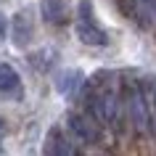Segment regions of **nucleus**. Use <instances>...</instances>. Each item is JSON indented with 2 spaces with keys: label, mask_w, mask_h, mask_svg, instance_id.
Returning <instances> with one entry per match:
<instances>
[{
  "label": "nucleus",
  "mask_w": 156,
  "mask_h": 156,
  "mask_svg": "<svg viewBox=\"0 0 156 156\" xmlns=\"http://www.w3.org/2000/svg\"><path fill=\"white\" fill-rule=\"evenodd\" d=\"M90 11H93V5L87 0H82V3H80V19H77V24H74V32H77V37H80L85 45L103 48V45H108V34H106V29H101V27L90 19Z\"/></svg>",
  "instance_id": "1"
},
{
  "label": "nucleus",
  "mask_w": 156,
  "mask_h": 156,
  "mask_svg": "<svg viewBox=\"0 0 156 156\" xmlns=\"http://www.w3.org/2000/svg\"><path fill=\"white\" fill-rule=\"evenodd\" d=\"M127 111H130V122L132 127L140 132V135H148L151 130V108H148V101L143 95L138 82H132L130 95H127Z\"/></svg>",
  "instance_id": "2"
},
{
  "label": "nucleus",
  "mask_w": 156,
  "mask_h": 156,
  "mask_svg": "<svg viewBox=\"0 0 156 156\" xmlns=\"http://www.w3.org/2000/svg\"><path fill=\"white\" fill-rule=\"evenodd\" d=\"M66 124H69V130L77 135L80 140H85V143H101L103 140V132H101L98 122H93L87 114H77V111H69L66 114Z\"/></svg>",
  "instance_id": "3"
},
{
  "label": "nucleus",
  "mask_w": 156,
  "mask_h": 156,
  "mask_svg": "<svg viewBox=\"0 0 156 156\" xmlns=\"http://www.w3.org/2000/svg\"><path fill=\"white\" fill-rule=\"evenodd\" d=\"M82 72L80 69H69V72L64 74H58V80H56V90L61 93V95H66V98H72L74 93L82 87Z\"/></svg>",
  "instance_id": "4"
},
{
  "label": "nucleus",
  "mask_w": 156,
  "mask_h": 156,
  "mask_svg": "<svg viewBox=\"0 0 156 156\" xmlns=\"http://www.w3.org/2000/svg\"><path fill=\"white\" fill-rule=\"evenodd\" d=\"M13 40H16L19 48H24L27 42L32 40V19H29L27 11H21V13L13 16Z\"/></svg>",
  "instance_id": "5"
},
{
  "label": "nucleus",
  "mask_w": 156,
  "mask_h": 156,
  "mask_svg": "<svg viewBox=\"0 0 156 156\" xmlns=\"http://www.w3.org/2000/svg\"><path fill=\"white\" fill-rule=\"evenodd\" d=\"M40 11H42V19L48 24H61L66 19V3L64 0H40Z\"/></svg>",
  "instance_id": "6"
},
{
  "label": "nucleus",
  "mask_w": 156,
  "mask_h": 156,
  "mask_svg": "<svg viewBox=\"0 0 156 156\" xmlns=\"http://www.w3.org/2000/svg\"><path fill=\"white\" fill-rule=\"evenodd\" d=\"M19 85H21L19 72L11 64L0 61V93H13V90H19Z\"/></svg>",
  "instance_id": "7"
},
{
  "label": "nucleus",
  "mask_w": 156,
  "mask_h": 156,
  "mask_svg": "<svg viewBox=\"0 0 156 156\" xmlns=\"http://www.w3.org/2000/svg\"><path fill=\"white\" fill-rule=\"evenodd\" d=\"M48 154H74V146H69V140L64 138L61 127H53L48 135V146H45Z\"/></svg>",
  "instance_id": "8"
},
{
  "label": "nucleus",
  "mask_w": 156,
  "mask_h": 156,
  "mask_svg": "<svg viewBox=\"0 0 156 156\" xmlns=\"http://www.w3.org/2000/svg\"><path fill=\"white\" fill-rule=\"evenodd\" d=\"M135 13L143 27H151L156 21V0H135Z\"/></svg>",
  "instance_id": "9"
},
{
  "label": "nucleus",
  "mask_w": 156,
  "mask_h": 156,
  "mask_svg": "<svg viewBox=\"0 0 156 156\" xmlns=\"http://www.w3.org/2000/svg\"><path fill=\"white\" fill-rule=\"evenodd\" d=\"M3 34H5V21H3V16H0V40H3Z\"/></svg>",
  "instance_id": "10"
},
{
  "label": "nucleus",
  "mask_w": 156,
  "mask_h": 156,
  "mask_svg": "<svg viewBox=\"0 0 156 156\" xmlns=\"http://www.w3.org/2000/svg\"><path fill=\"white\" fill-rule=\"evenodd\" d=\"M3 130H5V122H3V116H0V138H3Z\"/></svg>",
  "instance_id": "11"
},
{
  "label": "nucleus",
  "mask_w": 156,
  "mask_h": 156,
  "mask_svg": "<svg viewBox=\"0 0 156 156\" xmlns=\"http://www.w3.org/2000/svg\"><path fill=\"white\" fill-rule=\"evenodd\" d=\"M154 111H156V101H154Z\"/></svg>",
  "instance_id": "12"
}]
</instances>
